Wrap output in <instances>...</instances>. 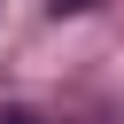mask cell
<instances>
[{
    "mask_svg": "<svg viewBox=\"0 0 124 124\" xmlns=\"http://www.w3.org/2000/svg\"><path fill=\"white\" fill-rule=\"evenodd\" d=\"M0 124H31V116H0Z\"/></svg>",
    "mask_w": 124,
    "mask_h": 124,
    "instance_id": "obj_1",
    "label": "cell"
}]
</instances>
